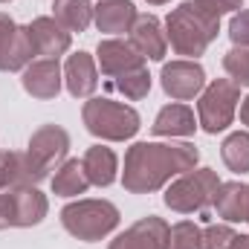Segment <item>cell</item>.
Returning <instances> with one entry per match:
<instances>
[{
  "label": "cell",
  "mask_w": 249,
  "mask_h": 249,
  "mask_svg": "<svg viewBox=\"0 0 249 249\" xmlns=\"http://www.w3.org/2000/svg\"><path fill=\"white\" fill-rule=\"evenodd\" d=\"M148 6H165V3H171V0H145Z\"/></svg>",
  "instance_id": "obj_35"
},
{
  "label": "cell",
  "mask_w": 249,
  "mask_h": 249,
  "mask_svg": "<svg viewBox=\"0 0 249 249\" xmlns=\"http://www.w3.org/2000/svg\"><path fill=\"white\" fill-rule=\"evenodd\" d=\"M229 249H249V235H235V241H232Z\"/></svg>",
  "instance_id": "obj_34"
},
{
  "label": "cell",
  "mask_w": 249,
  "mask_h": 249,
  "mask_svg": "<svg viewBox=\"0 0 249 249\" xmlns=\"http://www.w3.org/2000/svg\"><path fill=\"white\" fill-rule=\"evenodd\" d=\"M238 105H241V87L232 78H214L197 96V124L209 136H217L235 122Z\"/></svg>",
  "instance_id": "obj_6"
},
{
  "label": "cell",
  "mask_w": 249,
  "mask_h": 249,
  "mask_svg": "<svg viewBox=\"0 0 249 249\" xmlns=\"http://www.w3.org/2000/svg\"><path fill=\"white\" fill-rule=\"evenodd\" d=\"M26 154H29V160L44 174H50L53 168L61 165L64 160H67V154H70V133L64 130L61 124H41L29 136Z\"/></svg>",
  "instance_id": "obj_8"
},
{
  "label": "cell",
  "mask_w": 249,
  "mask_h": 249,
  "mask_svg": "<svg viewBox=\"0 0 249 249\" xmlns=\"http://www.w3.org/2000/svg\"><path fill=\"white\" fill-rule=\"evenodd\" d=\"M53 18L70 35L72 32H84L93 23V3L90 0H55L53 3Z\"/></svg>",
  "instance_id": "obj_23"
},
{
  "label": "cell",
  "mask_w": 249,
  "mask_h": 249,
  "mask_svg": "<svg viewBox=\"0 0 249 249\" xmlns=\"http://www.w3.org/2000/svg\"><path fill=\"white\" fill-rule=\"evenodd\" d=\"M220 160L229 171L249 174V130H235L220 145Z\"/></svg>",
  "instance_id": "obj_24"
},
{
  "label": "cell",
  "mask_w": 249,
  "mask_h": 249,
  "mask_svg": "<svg viewBox=\"0 0 249 249\" xmlns=\"http://www.w3.org/2000/svg\"><path fill=\"white\" fill-rule=\"evenodd\" d=\"M197 116H194V110L183 105V102H174V105H165V107H160V113H157V119L151 124V130H154V136H168V139H174V136H194L197 133Z\"/></svg>",
  "instance_id": "obj_18"
},
{
  "label": "cell",
  "mask_w": 249,
  "mask_h": 249,
  "mask_svg": "<svg viewBox=\"0 0 249 249\" xmlns=\"http://www.w3.org/2000/svg\"><path fill=\"white\" fill-rule=\"evenodd\" d=\"M235 229L232 223H209L200 235V249H229L235 241Z\"/></svg>",
  "instance_id": "obj_28"
},
{
  "label": "cell",
  "mask_w": 249,
  "mask_h": 249,
  "mask_svg": "<svg viewBox=\"0 0 249 249\" xmlns=\"http://www.w3.org/2000/svg\"><path fill=\"white\" fill-rule=\"evenodd\" d=\"M247 223H249V206H247Z\"/></svg>",
  "instance_id": "obj_36"
},
{
  "label": "cell",
  "mask_w": 249,
  "mask_h": 249,
  "mask_svg": "<svg viewBox=\"0 0 249 249\" xmlns=\"http://www.w3.org/2000/svg\"><path fill=\"white\" fill-rule=\"evenodd\" d=\"M197 162L200 151L191 142H133L124 151L122 186L127 194H154Z\"/></svg>",
  "instance_id": "obj_1"
},
{
  "label": "cell",
  "mask_w": 249,
  "mask_h": 249,
  "mask_svg": "<svg viewBox=\"0 0 249 249\" xmlns=\"http://www.w3.org/2000/svg\"><path fill=\"white\" fill-rule=\"evenodd\" d=\"M61 226L84 244H96L105 241L107 235L116 232L122 214L110 200H96V197H78L72 203H67L61 209Z\"/></svg>",
  "instance_id": "obj_3"
},
{
  "label": "cell",
  "mask_w": 249,
  "mask_h": 249,
  "mask_svg": "<svg viewBox=\"0 0 249 249\" xmlns=\"http://www.w3.org/2000/svg\"><path fill=\"white\" fill-rule=\"evenodd\" d=\"M12 226H15V197H12V188H6L0 191V232Z\"/></svg>",
  "instance_id": "obj_31"
},
{
  "label": "cell",
  "mask_w": 249,
  "mask_h": 249,
  "mask_svg": "<svg viewBox=\"0 0 249 249\" xmlns=\"http://www.w3.org/2000/svg\"><path fill=\"white\" fill-rule=\"evenodd\" d=\"M15 29H18V23H15L6 12H0V53H3V50H6V44L12 41Z\"/></svg>",
  "instance_id": "obj_32"
},
{
  "label": "cell",
  "mask_w": 249,
  "mask_h": 249,
  "mask_svg": "<svg viewBox=\"0 0 249 249\" xmlns=\"http://www.w3.org/2000/svg\"><path fill=\"white\" fill-rule=\"evenodd\" d=\"M220 183H223V180H220L212 168H191V171L174 177V180L165 186L162 203H165L171 212H177V214L206 212V209H212Z\"/></svg>",
  "instance_id": "obj_5"
},
{
  "label": "cell",
  "mask_w": 249,
  "mask_h": 249,
  "mask_svg": "<svg viewBox=\"0 0 249 249\" xmlns=\"http://www.w3.org/2000/svg\"><path fill=\"white\" fill-rule=\"evenodd\" d=\"M217 32H220V20L206 15L194 0H183L165 18V38H168L174 55H183L191 61H197L209 50V44L217 38Z\"/></svg>",
  "instance_id": "obj_2"
},
{
  "label": "cell",
  "mask_w": 249,
  "mask_h": 249,
  "mask_svg": "<svg viewBox=\"0 0 249 249\" xmlns=\"http://www.w3.org/2000/svg\"><path fill=\"white\" fill-rule=\"evenodd\" d=\"M168 232L171 226L162 217L148 214V217H139L124 232H119L107 249H168Z\"/></svg>",
  "instance_id": "obj_10"
},
{
  "label": "cell",
  "mask_w": 249,
  "mask_h": 249,
  "mask_svg": "<svg viewBox=\"0 0 249 249\" xmlns=\"http://www.w3.org/2000/svg\"><path fill=\"white\" fill-rule=\"evenodd\" d=\"M81 122L84 127L105 142H127L139 133L142 116L122 102H113L107 96H90L81 107Z\"/></svg>",
  "instance_id": "obj_4"
},
{
  "label": "cell",
  "mask_w": 249,
  "mask_h": 249,
  "mask_svg": "<svg viewBox=\"0 0 249 249\" xmlns=\"http://www.w3.org/2000/svg\"><path fill=\"white\" fill-rule=\"evenodd\" d=\"M203 229L194 220H177L168 232V249H200Z\"/></svg>",
  "instance_id": "obj_27"
},
{
  "label": "cell",
  "mask_w": 249,
  "mask_h": 249,
  "mask_svg": "<svg viewBox=\"0 0 249 249\" xmlns=\"http://www.w3.org/2000/svg\"><path fill=\"white\" fill-rule=\"evenodd\" d=\"M96 64H99V72L105 78H116V75H122L127 70L142 67L145 58L130 47V41H124V38H105L96 47Z\"/></svg>",
  "instance_id": "obj_13"
},
{
  "label": "cell",
  "mask_w": 249,
  "mask_h": 249,
  "mask_svg": "<svg viewBox=\"0 0 249 249\" xmlns=\"http://www.w3.org/2000/svg\"><path fill=\"white\" fill-rule=\"evenodd\" d=\"M229 38L235 47H249V9H238L229 20Z\"/></svg>",
  "instance_id": "obj_29"
},
{
  "label": "cell",
  "mask_w": 249,
  "mask_h": 249,
  "mask_svg": "<svg viewBox=\"0 0 249 249\" xmlns=\"http://www.w3.org/2000/svg\"><path fill=\"white\" fill-rule=\"evenodd\" d=\"M130 47L145 58V61H162L168 53V38H165V23L157 15H139L133 29L127 32Z\"/></svg>",
  "instance_id": "obj_11"
},
{
  "label": "cell",
  "mask_w": 249,
  "mask_h": 249,
  "mask_svg": "<svg viewBox=\"0 0 249 249\" xmlns=\"http://www.w3.org/2000/svg\"><path fill=\"white\" fill-rule=\"evenodd\" d=\"M50 174H44L26 151H0V191L15 186H38Z\"/></svg>",
  "instance_id": "obj_16"
},
{
  "label": "cell",
  "mask_w": 249,
  "mask_h": 249,
  "mask_svg": "<svg viewBox=\"0 0 249 249\" xmlns=\"http://www.w3.org/2000/svg\"><path fill=\"white\" fill-rule=\"evenodd\" d=\"M64 87L72 99H90L99 90V64L96 55L78 50L64 61Z\"/></svg>",
  "instance_id": "obj_12"
},
{
  "label": "cell",
  "mask_w": 249,
  "mask_h": 249,
  "mask_svg": "<svg viewBox=\"0 0 249 249\" xmlns=\"http://www.w3.org/2000/svg\"><path fill=\"white\" fill-rule=\"evenodd\" d=\"M194 3H197L206 15H212V18H217V20H220L223 15H229V12L235 15L238 9H244V0H194Z\"/></svg>",
  "instance_id": "obj_30"
},
{
  "label": "cell",
  "mask_w": 249,
  "mask_h": 249,
  "mask_svg": "<svg viewBox=\"0 0 249 249\" xmlns=\"http://www.w3.org/2000/svg\"><path fill=\"white\" fill-rule=\"evenodd\" d=\"M238 113H241V124H247V127H249V93L241 99V105H238Z\"/></svg>",
  "instance_id": "obj_33"
},
{
  "label": "cell",
  "mask_w": 249,
  "mask_h": 249,
  "mask_svg": "<svg viewBox=\"0 0 249 249\" xmlns=\"http://www.w3.org/2000/svg\"><path fill=\"white\" fill-rule=\"evenodd\" d=\"M247 206H249V183L241 180H229L220 183L212 209L217 212V217H223V223H247Z\"/></svg>",
  "instance_id": "obj_19"
},
{
  "label": "cell",
  "mask_w": 249,
  "mask_h": 249,
  "mask_svg": "<svg viewBox=\"0 0 249 249\" xmlns=\"http://www.w3.org/2000/svg\"><path fill=\"white\" fill-rule=\"evenodd\" d=\"M81 162H84V171H87L90 186L107 188V186H113L116 177H119V157L107 145H90L84 151Z\"/></svg>",
  "instance_id": "obj_20"
},
{
  "label": "cell",
  "mask_w": 249,
  "mask_h": 249,
  "mask_svg": "<svg viewBox=\"0 0 249 249\" xmlns=\"http://www.w3.org/2000/svg\"><path fill=\"white\" fill-rule=\"evenodd\" d=\"M160 84H162V93L168 99H174V102H191L206 87V70H203L200 61L177 58V61L162 64Z\"/></svg>",
  "instance_id": "obj_7"
},
{
  "label": "cell",
  "mask_w": 249,
  "mask_h": 249,
  "mask_svg": "<svg viewBox=\"0 0 249 249\" xmlns=\"http://www.w3.org/2000/svg\"><path fill=\"white\" fill-rule=\"evenodd\" d=\"M15 229H29L44 223L47 212H50V200L38 186H15Z\"/></svg>",
  "instance_id": "obj_17"
},
{
  "label": "cell",
  "mask_w": 249,
  "mask_h": 249,
  "mask_svg": "<svg viewBox=\"0 0 249 249\" xmlns=\"http://www.w3.org/2000/svg\"><path fill=\"white\" fill-rule=\"evenodd\" d=\"M26 26L32 32V44H35V55L38 58H61L64 53H70L72 35L53 15H41V18H35Z\"/></svg>",
  "instance_id": "obj_14"
},
{
  "label": "cell",
  "mask_w": 249,
  "mask_h": 249,
  "mask_svg": "<svg viewBox=\"0 0 249 249\" xmlns=\"http://www.w3.org/2000/svg\"><path fill=\"white\" fill-rule=\"evenodd\" d=\"M139 12L133 6V0H99L93 6V23L99 32L110 35V38H119L124 32L133 29Z\"/></svg>",
  "instance_id": "obj_15"
},
{
  "label": "cell",
  "mask_w": 249,
  "mask_h": 249,
  "mask_svg": "<svg viewBox=\"0 0 249 249\" xmlns=\"http://www.w3.org/2000/svg\"><path fill=\"white\" fill-rule=\"evenodd\" d=\"M223 70L238 87H249V47H232L223 55Z\"/></svg>",
  "instance_id": "obj_26"
},
{
  "label": "cell",
  "mask_w": 249,
  "mask_h": 249,
  "mask_svg": "<svg viewBox=\"0 0 249 249\" xmlns=\"http://www.w3.org/2000/svg\"><path fill=\"white\" fill-rule=\"evenodd\" d=\"M20 84H23L26 96L38 99V102H53V99H58L64 87V67L58 64V58H35L23 70Z\"/></svg>",
  "instance_id": "obj_9"
},
{
  "label": "cell",
  "mask_w": 249,
  "mask_h": 249,
  "mask_svg": "<svg viewBox=\"0 0 249 249\" xmlns=\"http://www.w3.org/2000/svg\"><path fill=\"white\" fill-rule=\"evenodd\" d=\"M35 44H32V32L29 26H18L12 41L6 44V50L0 53V72H23L29 64L35 61Z\"/></svg>",
  "instance_id": "obj_21"
},
{
  "label": "cell",
  "mask_w": 249,
  "mask_h": 249,
  "mask_svg": "<svg viewBox=\"0 0 249 249\" xmlns=\"http://www.w3.org/2000/svg\"><path fill=\"white\" fill-rule=\"evenodd\" d=\"M50 183H53L55 197H78V194H87V188H90V180H87V171H84L81 160H64L55 168Z\"/></svg>",
  "instance_id": "obj_22"
},
{
  "label": "cell",
  "mask_w": 249,
  "mask_h": 249,
  "mask_svg": "<svg viewBox=\"0 0 249 249\" xmlns=\"http://www.w3.org/2000/svg\"><path fill=\"white\" fill-rule=\"evenodd\" d=\"M113 87L122 93L124 99L142 102V99L151 93V72H148V67L142 64V67H136V70H127L122 75H116V78H113Z\"/></svg>",
  "instance_id": "obj_25"
},
{
  "label": "cell",
  "mask_w": 249,
  "mask_h": 249,
  "mask_svg": "<svg viewBox=\"0 0 249 249\" xmlns=\"http://www.w3.org/2000/svg\"><path fill=\"white\" fill-rule=\"evenodd\" d=\"M0 3H9V0H0Z\"/></svg>",
  "instance_id": "obj_37"
}]
</instances>
